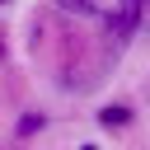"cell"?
<instances>
[{
	"label": "cell",
	"instance_id": "6da1fadb",
	"mask_svg": "<svg viewBox=\"0 0 150 150\" xmlns=\"http://www.w3.org/2000/svg\"><path fill=\"white\" fill-rule=\"evenodd\" d=\"M141 9H145V0H122V19H117V28L127 33V28L141 19Z\"/></svg>",
	"mask_w": 150,
	"mask_h": 150
},
{
	"label": "cell",
	"instance_id": "7a4b0ae2",
	"mask_svg": "<svg viewBox=\"0 0 150 150\" xmlns=\"http://www.w3.org/2000/svg\"><path fill=\"white\" fill-rule=\"evenodd\" d=\"M61 5H66V9H80V14H98L94 0H61Z\"/></svg>",
	"mask_w": 150,
	"mask_h": 150
},
{
	"label": "cell",
	"instance_id": "3957f363",
	"mask_svg": "<svg viewBox=\"0 0 150 150\" xmlns=\"http://www.w3.org/2000/svg\"><path fill=\"white\" fill-rule=\"evenodd\" d=\"M103 122H112V127H117V122H127V108H108V112H103Z\"/></svg>",
	"mask_w": 150,
	"mask_h": 150
},
{
	"label": "cell",
	"instance_id": "277c9868",
	"mask_svg": "<svg viewBox=\"0 0 150 150\" xmlns=\"http://www.w3.org/2000/svg\"><path fill=\"white\" fill-rule=\"evenodd\" d=\"M84 150H98V145H84Z\"/></svg>",
	"mask_w": 150,
	"mask_h": 150
},
{
	"label": "cell",
	"instance_id": "5b68a950",
	"mask_svg": "<svg viewBox=\"0 0 150 150\" xmlns=\"http://www.w3.org/2000/svg\"><path fill=\"white\" fill-rule=\"evenodd\" d=\"M0 5H5V0H0Z\"/></svg>",
	"mask_w": 150,
	"mask_h": 150
}]
</instances>
